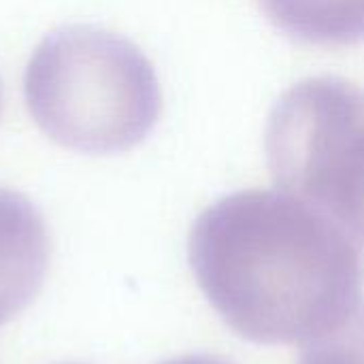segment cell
Masks as SVG:
<instances>
[{"label": "cell", "mask_w": 364, "mask_h": 364, "mask_svg": "<svg viewBox=\"0 0 364 364\" xmlns=\"http://www.w3.org/2000/svg\"><path fill=\"white\" fill-rule=\"evenodd\" d=\"M188 252L211 307L252 343L316 341L360 305V243L288 192L243 190L220 198L196 218Z\"/></svg>", "instance_id": "6da1fadb"}, {"label": "cell", "mask_w": 364, "mask_h": 364, "mask_svg": "<svg viewBox=\"0 0 364 364\" xmlns=\"http://www.w3.org/2000/svg\"><path fill=\"white\" fill-rule=\"evenodd\" d=\"M23 92L34 124L53 143L94 156L132 149L162 111L160 83L145 53L92 26L47 36L28 62Z\"/></svg>", "instance_id": "7a4b0ae2"}, {"label": "cell", "mask_w": 364, "mask_h": 364, "mask_svg": "<svg viewBox=\"0 0 364 364\" xmlns=\"http://www.w3.org/2000/svg\"><path fill=\"white\" fill-rule=\"evenodd\" d=\"M271 175L364 243V92L339 77L292 85L267 124Z\"/></svg>", "instance_id": "3957f363"}, {"label": "cell", "mask_w": 364, "mask_h": 364, "mask_svg": "<svg viewBox=\"0 0 364 364\" xmlns=\"http://www.w3.org/2000/svg\"><path fill=\"white\" fill-rule=\"evenodd\" d=\"M49 254V232L38 209L23 194L0 186V326L38 296Z\"/></svg>", "instance_id": "277c9868"}, {"label": "cell", "mask_w": 364, "mask_h": 364, "mask_svg": "<svg viewBox=\"0 0 364 364\" xmlns=\"http://www.w3.org/2000/svg\"><path fill=\"white\" fill-rule=\"evenodd\" d=\"M267 17L288 36L318 47L364 43V0H260Z\"/></svg>", "instance_id": "5b68a950"}, {"label": "cell", "mask_w": 364, "mask_h": 364, "mask_svg": "<svg viewBox=\"0 0 364 364\" xmlns=\"http://www.w3.org/2000/svg\"><path fill=\"white\" fill-rule=\"evenodd\" d=\"M299 364H364V303L339 328L309 341Z\"/></svg>", "instance_id": "8992f818"}, {"label": "cell", "mask_w": 364, "mask_h": 364, "mask_svg": "<svg viewBox=\"0 0 364 364\" xmlns=\"http://www.w3.org/2000/svg\"><path fill=\"white\" fill-rule=\"evenodd\" d=\"M162 364H235L226 358H220V356H211V354H190V356H179V358H173L168 363Z\"/></svg>", "instance_id": "52a82bcc"}]
</instances>
